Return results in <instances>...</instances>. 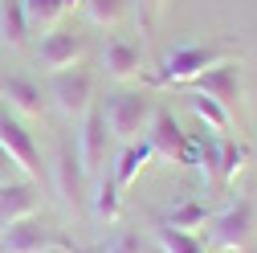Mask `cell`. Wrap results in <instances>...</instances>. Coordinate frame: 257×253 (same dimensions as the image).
<instances>
[{"instance_id":"obj_1","label":"cell","mask_w":257,"mask_h":253,"mask_svg":"<svg viewBox=\"0 0 257 253\" xmlns=\"http://www.w3.org/2000/svg\"><path fill=\"white\" fill-rule=\"evenodd\" d=\"M233 57H237V49H229V45H176L164 57V66L151 74V86L155 90H180L192 78H200L204 70L220 66V61H233Z\"/></svg>"},{"instance_id":"obj_2","label":"cell","mask_w":257,"mask_h":253,"mask_svg":"<svg viewBox=\"0 0 257 253\" xmlns=\"http://www.w3.org/2000/svg\"><path fill=\"white\" fill-rule=\"evenodd\" d=\"M102 114H106L110 135L126 147V143H139L147 135L151 114H155V98L147 90H114V94H106Z\"/></svg>"},{"instance_id":"obj_3","label":"cell","mask_w":257,"mask_h":253,"mask_svg":"<svg viewBox=\"0 0 257 253\" xmlns=\"http://www.w3.org/2000/svg\"><path fill=\"white\" fill-rule=\"evenodd\" d=\"M253 229H257V208H253L249 196L229 200L220 212H212V220H208V237L224 253H241L253 241Z\"/></svg>"},{"instance_id":"obj_4","label":"cell","mask_w":257,"mask_h":253,"mask_svg":"<svg viewBox=\"0 0 257 253\" xmlns=\"http://www.w3.org/2000/svg\"><path fill=\"white\" fill-rule=\"evenodd\" d=\"M0 249L5 253H49V249H66V253H98V249H78L70 237H57L53 229H45L41 220L25 216L17 225H9L0 233Z\"/></svg>"},{"instance_id":"obj_5","label":"cell","mask_w":257,"mask_h":253,"mask_svg":"<svg viewBox=\"0 0 257 253\" xmlns=\"http://www.w3.org/2000/svg\"><path fill=\"white\" fill-rule=\"evenodd\" d=\"M49 102L66 114V118H82V114L94 106V74L82 70V66L57 70V74L49 78Z\"/></svg>"},{"instance_id":"obj_6","label":"cell","mask_w":257,"mask_h":253,"mask_svg":"<svg viewBox=\"0 0 257 253\" xmlns=\"http://www.w3.org/2000/svg\"><path fill=\"white\" fill-rule=\"evenodd\" d=\"M0 147L13 155V164L25 172V180H41V151H37V139L33 131L9 110L0 106Z\"/></svg>"},{"instance_id":"obj_7","label":"cell","mask_w":257,"mask_h":253,"mask_svg":"<svg viewBox=\"0 0 257 253\" xmlns=\"http://www.w3.org/2000/svg\"><path fill=\"white\" fill-rule=\"evenodd\" d=\"M184 94H208V98H216L229 114L241 110V70H237V57L233 61H220V66L204 70L200 78H192L188 86H180Z\"/></svg>"},{"instance_id":"obj_8","label":"cell","mask_w":257,"mask_h":253,"mask_svg":"<svg viewBox=\"0 0 257 253\" xmlns=\"http://www.w3.org/2000/svg\"><path fill=\"white\" fill-rule=\"evenodd\" d=\"M106 139H110V126H106V114L102 110H86L82 114V131H78V164L82 172L94 180L102 176V160H106Z\"/></svg>"},{"instance_id":"obj_9","label":"cell","mask_w":257,"mask_h":253,"mask_svg":"<svg viewBox=\"0 0 257 253\" xmlns=\"http://www.w3.org/2000/svg\"><path fill=\"white\" fill-rule=\"evenodd\" d=\"M53 184H57V196H61V204H66L70 212H78V208L86 204L90 176L82 172L78 151H74L70 143H61V151H57V164H53Z\"/></svg>"},{"instance_id":"obj_10","label":"cell","mask_w":257,"mask_h":253,"mask_svg":"<svg viewBox=\"0 0 257 253\" xmlns=\"http://www.w3.org/2000/svg\"><path fill=\"white\" fill-rule=\"evenodd\" d=\"M82 53H86V33H78V29H53V33H45L41 45H37V61H41L45 74L70 70Z\"/></svg>"},{"instance_id":"obj_11","label":"cell","mask_w":257,"mask_h":253,"mask_svg":"<svg viewBox=\"0 0 257 253\" xmlns=\"http://www.w3.org/2000/svg\"><path fill=\"white\" fill-rule=\"evenodd\" d=\"M220 143H224V135H216V131H188L184 151H180V160H176V164H188V168L196 172L200 180L216 184V168H220Z\"/></svg>"},{"instance_id":"obj_12","label":"cell","mask_w":257,"mask_h":253,"mask_svg":"<svg viewBox=\"0 0 257 253\" xmlns=\"http://www.w3.org/2000/svg\"><path fill=\"white\" fill-rule=\"evenodd\" d=\"M0 98H5V106L13 114H25V118H41L45 114V94L33 78H25V74H5L0 78Z\"/></svg>"},{"instance_id":"obj_13","label":"cell","mask_w":257,"mask_h":253,"mask_svg":"<svg viewBox=\"0 0 257 253\" xmlns=\"http://www.w3.org/2000/svg\"><path fill=\"white\" fill-rule=\"evenodd\" d=\"M41 204V192L33 180H9L0 184V233H5L9 225H17V220L33 216Z\"/></svg>"},{"instance_id":"obj_14","label":"cell","mask_w":257,"mask_h":253,"mask_svg":"<svg viewBox=\"0 0 257 253\" xmlns=\"http://www.w3.org/2000/svg\"><path fill=\"white\" fill-rule=\"evenodd\" d=\"M143 139L151 143V151H155V155H164V160H180L188 131L176 122V114H172V110L155 106V114H151V126H147V135H143Z\"/></svg>"},{"instance_id":"obj_15","label":"cell","mask_w":257,"mask_h":253,"mask_svg":"<svg viewBox=\"0 0 257 253\" xmlns=\"http://www.w3.org/2000/svg\"><path fill=\"white\" fill-rule=\"evenodd\" d=\"M102 70H106V78H114V82L139 78V74H143V53H139V45L126 41V37H110V41L102 45Z\"/></svg>"},{"instance_id":"obj_16","label":"cell","mask_w":257,"mask_h":253,"mask_svg":"<svg viewBox=\"0 0 257 253\" xmlns=\"http://www.w3.org/2000/svg\"><path fill=\"white\" fill-rule=\"evenodd\" d=\"M155 160V151H151V143L147 139H139V143H126L122 147V155H118V164H114V184H118V192H122V188H131L135 180H139V172L147 168Z\"/></svg>"},{"instance_id":"obj_17","label":"cell","mask_w":257,"mask_h":253,"mask_svg":"<svg viewBox=\"0 0 257 253\" xmlns=\"http://www.w3.org/2000/svg\"><path fill=\"white\" fill-rule=\"evenodd\" d=\"M212 220V204L208 200H180L159 225L164 229H180V233H192V229H204Z\"/></svg>"},{"instance_id":"obj_18","label":"cell","mask_w":257,"mask_h":253,"mask_svg":"<svg viewBox=\"0 0 257 253\" xmlns=\"http://www.w3.org/2000/svg\"><path fill=\"white\" fill-rule=\"evenodd\" d=\"M29 29H33V25H29L21 0H0V41L13 45V49H21L29 41Z\"/></svg>"},{"instance_id":"obj_19","label":"cell","mask_w":257,"mask_h":253,"mask_svg":"<svg viewBox=\"0 0 257 253\" xmlns=\"http://www.w3.org/2000/svg\"><path fill=\"white\" fill-rule=\"evenodd\" d=\"M249 147L245 143H237V139H224L220 143V168H216V188L220 192H229V188L237 184V176L245 172V164H249Z\"/></svg>"},{"instance_id":"obj_20","label":"cell","mask_w":257,"mask_h":253,"mask_svg":"<svg viewBox=\"0 0 257 253\" xmlns=\"http://www.w3.org/2000/svg\"><path fill=\"white\" fill-rule=\"evenodd\" d=\"M188 106H192V114H196L208 131H216V135H224L229 139V131H233V114L224 110L216 98H208V94H188Z\"/></svg>"},{"instance_id":"obj_21","label":"cell","mask_w":257,"mask_h":253,"mask_svg":"<svg viewBox=\"0 0 257 253\" xmlns=\"http://www.w3.org/2000/svg\"><path fill=\"white\" fill-rule=\"evenodd\" d=\"M118 212H122V200H118L114 176H94V216L106 220V225H114Z\"/></svg>"},{"instance_id":"obj_22","label":"cell","mask_w":257,"mask_h":253,"mask_svg":"<svg viewBox=\"0 0 257 253\" xmlns=\"http://www.w3.org/2000/svg\"><path fill=\"white\" fill-rule=\"evenodd\" d=\"M82 9H86V17L98 25V29H114V25L126 17L131 0H82Z\"/></svg>"},{"instance_id":"obj_23","label":"cell","mask_w":257,"mask_h":253,"mask_svg":"<svg viewBox=\"0 0 257 253\" xmlns=\"http://www.w3.org/2000/svg\"><path fill=\"white\" fill-rule=\"evenodd\" d=\"M21 5H25L29 25H41V29L57 25V17L66 13V0H21Z\"/></svg>"},{"instance_id":"obj_24","label":"cell","mask_w":257,"mask_h":253,"mask_svg":"<svg viewBox=\"0 0 257 253\" xmlns=\"http://www.w3.org/2000/svg\"><path fill=\"white\" fill-rule=\"evenodd\" d=\"M159 245H164L168 253H204L200 237H192V233H180V229H164V225H159Z\"/></svg>"},{"instance_id":"obj_25","label":"cell","mask_w":257,"mask_h":253,"mask_svg":"<svg viewBox=\"0 0 257 253\" xmlns=\"http://www.w3.org/2000/svg\"><path fill=\"white\" fill-rule=\"evenodd\" d=\"M98 253H143V241H139V233H118L106 249H98Z\"/></svg>"},{"instance_id":"obj_26","label":"cell","mask_w":257,"mask_h":253,"mask_svg":"<svg viewBox=\"0 0 257 253\" xmlns=\"http://www.w3.org/2000/svg\"><path fill=\"white\" fill-rule=\"evenodd\" d=\"M139 5V25H143V33H151L155 29V13H159V0H135Z\"/></svg>"},{"instance_id":"obj_27","label":"cell","mask_w":257,"mask_h":253,"mask_svg":"<svg viewBox=\"0 0 257 253\" xmlns=\"http://www.w3.org/2000/svg\"><path fill=\"white\" fill-rule=\"evenodd\" d=\"M13 168H17V164H13V155H9L5 147H0V184H9V176H13Z\"/></svg>"},{"instance_id":"obj_28","label":"cell","mask_w":257,"mask_h":253,"mask_svg":"<svg viewBox=\"0 0 257 253\" xmlns=\"http://www.w3.org/2000/svg\"><path fill=\"white\" fill-rule=\"evenodd\" d=\"M49 253H66V249H49Z\"/></svg>"}]
</instances>
